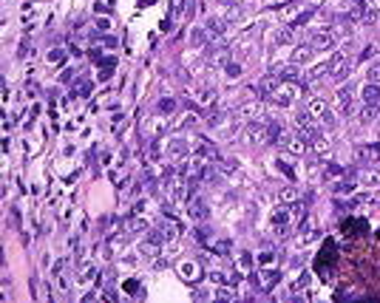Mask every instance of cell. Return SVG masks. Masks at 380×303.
<instances>
[{"instance_id": "6da1fadb", "label": "cell", "mask_w": 380, "mask_h": 303, "mask_svg": "<svg viewBox=\"0 0 380 303\" xmlns=\"http://www.w3.org/2000/svg\"><path fill=\"white\" fill-rule=\"evenodd\" d=\"M281 281V272H275V269H261V272H250V284L256 286L258 292H270L275 289V284Z\"/></svg>"}, {"instance_id": "7a4b0ae2", "label": "cell", "mask_w": 380, "mask_h": 303, "mask_svg": "<svg viewBox=\"0 0 380 303\" xmlns=\"http://www.w3.org/2000/svg\"><path fill=\"white\" fill-rule=\"evenodd\" d=\"M295 96H298V85L290 82V79H281L278 88H275V94H273V102L278 105V108H290V105L295 102Z\"/></svg>"}, {"instance_id": "3957f363", "label": "cell", "mask_w": 380, "mask_h": 303, "mask_svg": "<svg viewBox=\"0 0 380 303\" xmlns=\"http://www.w3.org/2000/svg\"><path fill=\"white\" fill-rule=\"evenodd\" d=\"M338 43V34H335V28H324V31H315L310 40V45L315 48V51H329V48H335Z\"/></svg>"}, {"instance_id": "277c9868", "label": "cell", "mask_w": 380, "mask_h": 303, "mask_svg": "<svg viewBox=\"0 0 380 303\" xmlns=\"http://www.w3.org/2000/svg\"><path fill=\"white\" fill-rule=\"evenodd\" d=\"M244 142H247L250 147H253V145H256V147L267 145V122H253V125L244 130Z\"/></svg>"}, {"instance_id": "5b68a950", "label": "cell", "mask_w": 380, "mask_h": 303, "mask_svg": "<svg viewBox=\"0 0 380 303\" xmlns=\"http://www.w3.org/2000/svg\"><path fill=\"white\" fill-rule=\"evenodd\" d=\"M361 99H363V105H378L380 108V85L378 82H366L361 88Z\"/></svg>"}, {"instance_id": "8992f818", "label": "cell", "mask_w": 380, "mask_h": 303, "mask_svg": "<svg viewBox=\"0 0 380 303\" xmlns=\"http://www.w3.org/2000/svg\"><path fill=\"white\" fill-rule=\"evenodd\" d=\"M298 235H301V238H298L301 244L315 241V238H318V224H315V218H304V224H301Z\"/></svg>"}, {"instance_id": "52a82bcc", "label": "cell", "mask_w": 380, "mask_h": 303, "mask_svg": "<svg viewBox=\"0 0 380 303\" xmlns=\"http://www.w3.org/2000/svg\"><path fill=\"white\" fill-rule=\"evenodd\" d=\"M335 102H338V108L344 113H349L352 111V102H355V91H352V85H344L341 91L335 94Z\"/></svg>"}, {"instance_id": "ba28073f", "label": "cell", "mask_w": 380, "mask_h": 303, "mask_svg": "<svg viewBox=\"0 0 380 303\" xmlns=\"http://www.w3.org/2000/svg\"><path fill=\"white\" fill-rule=\"evenodd\" d=\"M378 159H380V147H375V145H366V147L358 150V162L366 165V167H369L372 162H378Z\"/></svg>"}, {"instance_id": "9c48e42d", "label": "cell", "mask_w": 380, "mask_h": 303, "mask_svg": "<svg viewBox=\"0 0 380 303\" xmlns=\"http://www.w3.org/2000/svg\"><path fill=\"white\" fill-rule=\"evenodd\" d=\"M179 275L185 278V281H190V284H196V278H199V264H196V261H182V264H179Z\"/></svg>"}, {"instance_id": "30bf717a", "label": "cell", "mask_w": 380, "mask_h": 303, "mask_svg": "<svg viewBox=\"0 0 380 303\" xmlns=\"http://www.w3.org/2000/svg\"><path fill=\"white\" fill-rule=\"evenodd\" d=\"M278 82H281L278 77H267L264 82L258 85V96H261V99H273V94H275V88H278Z\"/></svg>"}, {"instance_id": "8fae6325", "label": "cell", "mask_w": 380, "mask_h": 303, "mask_svg": "<svg viewBox=\"0 0 380 303\" xmlns=\"http://www.w3.org/2000/svg\"><path fill=\"white\" fill-rule=\"evenodd\" d=\"M312 45H298L295 51H292V65H304V62H310L312 60Z\"/></svg>"}, {"instance_id": "7c38bea8", "label": "cell", "mask_w": 380, "mask_h": 303, "mask_svg": "<svg viewBox=\"0 0 380 303\" xmlns=\"http://www.w3.org/2000/svg\"><path fill=\"white\" fill-rule=\"evenodd\" d=\"M187 213H190V216L199 221V218L207 216V204H204L202 199H190V201H187Z\"/></svg>"}, {"instance_id": "4fadbf2b", "label": "cell", "mask_w": 380, "mask_h": 303, "mask_svg": "<svg viewBox=\"0 0 380 303\" xmlns=\"http://www.w3.org/2000/svg\"><path fill=\"white\" fill-rule=\"evenodd\" d=\"M207 34H210V40H219L221 34H224V20H219V17H207Z\"/></svg>"}, {"instance_id": "5bb4252c", "label": "cell", "mask_w": 380, "mask_h": 303, "mask_svg": "<svg viewBox=\"0 0 380 303\" xmlns=\"http://www.w3.org/2000/svg\"><path fill=\"white\" fill-rule=\"evenodd\" d=\"M361 184H366V187H378V184H380V170L366 167V170L361 173Z\"/></svg>"}, {"instance_id": "9a60e30c", "label": "cell", "mask_w": 380, "mask_h": 303, "mask_svg": "<svg viewBox=\"0 0 380 303\" xmlns=\"http://www.w3.org/2000/svg\"><path fill=\"white\" fill-rule=\"evenodd\" d=\"M168 153H170L173 159H182V156H187V142H185V139H173V142L168 145Z\"/></svg>"}, {"instance_id": "2e32d148", "label": "cell", "mask_w": 380, "mask_h": 303, "mask_svg": "<svg viewBox=\"0 0 380 303\" xmlns=\"http://www.w3.org/2000/svg\"><path fill=\"white\" fill-rule=\"evenodd\" d=\"M310 142H312V150H315L318 156H329V142H327V136L315 133V136H312Z\"/></svg>"}, {"instance_id": "e0dca14e", "label": "cell", "mask_w": 380, "mask_h": 303, "mask_svg": "<svg viewBox=\"0 0 380 303\" xmlns=\"http://www.w3.org/2000/svg\"><path fill=\"white\" fill-rule=\"evenodd\" d=\"M287 221H290V210H287V207H275L273 210V224L278 227V230H284Z\"/></svg>"}, {"instance_id": "ac0fdd59", "label": "cell", "mask_w": 380, "mask_h": 303, "mask_svg": "<svg viewBox=\"0 0 380 303\" xmlns=\"http://www.w3.org/2000/svg\"><path fill=\"white\" fill-rule=\"evenodd\" d=\"M207 40H210L207 28H190V45H204Z\"/></svg>"}, {"instance_id": "d6986e66", "label": "cell", "mask_w": 380, "mask_h": 303, "mask_svg": "<svg viewBox=\"0 0 380 303\" xmlns=\"http://www.w3.org/2000/svg\"><path fill=\"white\" fill-rule=\"evenodd\" d=\"M278 196H281L284 204H292V201H298V190H295V187H281V190H278Z\"/></svg>"}, {"instance_id": "ffe728a7", "label": "cell", "mask_w": 380, "mask_h": 303, "mask_svg": "<svg viewBox=\"0 0 380 303\" xmlns=\"http://www.w3.org/2000/svg\"><path fill=\"white\" fill-rule=\"evenodd\" d=\"M256 113H258V102H244L239 111H236V116L244 119V116H256Z\"/></svg>"}, {"instance_id": "44dd1931", "label": "cell", "mask_w": 380, "mask_h": 303, "mask_svg": "<svg viewBox=\"0 0 380 303\" xmlns=\"http://www.w3.org/2000/svg\"><path fill=\"white\" fill-rule=\"evenodd\" d=\"M207 281L224 286V284H230V275H224V272H219V269H210V272H207Z\"/></svg>"}, {"instance_id": "7402d4cb", "label": "cell", "mask_w": 380, "mask_h": 303, "mask_svg": "<svg viewBox=\"0 0 380 303\" xmlns=\"http://www.w3.org/2000/svg\"><path fill=\"white\" fill-rule=\"evenodd\" d=\"M199 102L207 105V108H213V102H216V91H213V88H204L202 94H199Z\"/></svg>"}, {"instance_id": "603a6c76", "label": "cell", "mask_w": 380, "mask_h": 303, "mask_svg": "<svg viewBox=\"0 0 380 303\" xmlns=\"http://www.w3.org/2000/svg\"><path fill=\"white\" fill-rule=\"evenodd\" d=\"M210 235H213L210 227H196V241L199 244H210Z\"/></svg>"}, {"instance_id": "cb8c5ba5", "label": "cell", "mask_w": 380, "mask_h": 303, "mask_svg": "<svg viewBox=\"0 0 380 303\" xmlns=\"http://www.w3.org/2000/svg\"><path fill=\"white\" fill-rule=\"evenodd\" d=\"M148 156H150V162H159V156H162V145L153 139L150 142V147H148Z\"/></svg>"}, {"instance_id": "d4e9b609", "label": "cell", "mask_w": 380, "mask_h": 303, "mask_svg": "<svg viewBox=\"0 0 380 303\" xmlns=\"http://www.w3.org/2000/svg\"><path fill=\"white\" fill-rule=\"evenodd\" d=\"M156 111H159V113H173V111H176V102H173V99H159Z\"/></svg>"}, {"instance_id": "484cf974", "label": "cell", "mask_w": 380, "mask_h": 303, "mask_svg": "<svg viewBox=\"0 0 380 303\" xmlns=\"http://www.w3.org/2000/svg\"><path fill=\"white\" fill-rule=\"evenodd\" d=\"M224 74H227V79H236L241 74V65L239 62H227V65H224Z\"/></svg>"}, {"instance_id": "4316f807", "label": "cell", "mask_w": 380, "mask_h": 303, "mask_svg": "<svg viewBox=\"0 0 380 303\" xmlns=\"http://www.w3.org/2000/svg\"><path fill=\"white\" fill-rule=\"evenodd\" d=\"M239 267H241V269H250V267H253V255H250V252H241V255H239Z\"/></svg>"}, {"instance_id": "83f0119b", "label": "cell", "mask_w": 380, "mask_h": 303, "mask_svg": "<svg viewBox=\"0 0 380 303\" xmlns=\"http://www.w3.org/2000/svg\"><path fill=\"white\" fill-rule=\"evenodd\" d=\"M65 60V51L62 48H54V51H48V62H62Z\"/></svg>"}, {"instance_id": "f1b7e54d", "label": "cell", "mask_w": 380, "mask_h": 303, "mask_svg": "<svg viewBox=\"0 0 380 303\" xmlns=\"http://www.w3.org/2000/svg\"><path fill=\"white\" fill-rule=\"evenodd\" d=\"M366 77H369V82H378L380 85V65H372V68L366 71Z\"/></svg>"}, {"instance_id": "f546056e", "label": "cell", "mask_w": 380, "mask_h": 303, "mask_svg": "<svg viewBox=\"0 0 380 303\" xmlns=\"http://www.w3.org/2000/svg\"><path fill=\"white\" fill-rule=\"evenodd\" d=\"M128 230H131V233H145V221H142V218H133L131 224H128Z\"/></svg>"}, {"instance_id": "4dcf8cb0", "label": "cell", "mask_w": 380, "mask_h": 303, "mask_svg": "<svg viewBox=\"0 0 380 303\" xmlns=\"http://www.w3.org/2000/svg\"><path fill=\"white\" fill-rule=\"evenodd\" d=\"M290 40H292V34L287 31V28H281V31H278V37H275V45H284V43H290Z\"/></svg>"}, {"instance_id": "1f68e13d", "label": "cell", "mask_w": 380, "mask_h": 303, "mask_svg": "<svg viewBox=\"0 0 380 303\" xmlns=\"http://www.w3.org/2000/svg\"><path fill=\"white\" fill-rule=\"evenodd\" d=\"M224 116H227V113H213L210 119H207V128H219V125H221V119H224Z\"/></svg>"}, {"instance_id": "d6a6232c", "label": "cell", "mask_w": 380, "mask_h": 303, "mask_svg": "<svg viewBox=\"0 0 380 303\" xmlns=\"http://www.w3.org/2000/svg\"><path fill=\"white\" fill-rule=\"evenodd\" d=\"M216 298H219V301H233V298H236V292H233V289H219V292H216Z\"/></svg>"}, {"instance_id": "836d02e7", "label": "cell", "mask_w": 380, "mask_h": 303, "mask_svg": "<svg viewBox=\"0 0 380 303\" xmlns=\"http://www.w3.org/2000/svg\"><path fill=\"white\" fill-rule=\"evenodd\" d=\"M273 252H261V255H258V264H261V267H270V264H273Z\"/></svg>"}, {"instance_id": "e575fe53", "label": "cell", "mask_w": 380, "mask_h": 303, "mask_svg": "<svg viewBox=\"0 0 380 303\" xmlns=\"http://www.w3.org/2000/svg\"><path fill=\"white\" fill-rule=\"evenodd\" d=\"M363 20H366V23H369V26H375V23H378V11H375V9L363 11Z\"/></svg>"}, {"instance_id": "d590c367", "label": "cell", "mask_w": 380, "mask_h": 303, "mask_svg": "<svg viewBox=\"0 0 380 303\" xmlns=\"http://www.w3.org/2000/svg\"><path fill=\"white\" fill-rule=\"evenodd\" d=\"M301 77V74H298V71H295V68H287V71H284V74H281V79H290V82H295V79H298Z\"/></svg>"}, {"instance_id": "8d00e7d4", "label": "cell", "mask_w": 380, "mask_h": 303, "mask_svg": "<svg viewBox=\"0 0 380 303\" xmlns=\"http://www.w3.org/2000/svg\"><path fill=\"white\" fill-rule=\"evenodd\" d=\"M335 193H338V196H341V193H344V196H349V193H352V184H338Z\"/></svg>"}, {"instance_id": "74e56055", "label": "cell", "mask_w": 380, "mask_h": 303, "mask_svg": "<svg viewBox=\"0 0 380 303\" xmlns=\"http://www.w3.org/2000/svg\"><path fill=\"white\" fill-rule=\"evenodd\" d=\"M230 247H233L230 241H221V244H216V247H213V252H227Z\"/></svg>"}, {"instance_id": "f35d334b", "label": "cell", "mask_w": 380, "mask_h": 303, "mask_svg": "<svg viewBox=\"0 0 380 303\" xmlns=\"http://www.w3.org/2000/svg\"><path fill=\"white\" fill-rule=\"evenodd\" d=\"M278 167H281L284 176H290V179H292V170H290V165H287V162H278Z\"/></svg>"}, {"instance_id": "ab89813d", "label": "cell", "mask_w": 380, "mask_h": 303, "mask_svg": "<svg viewBox=\"0 0 380 303\" xmlns=\"http://www.w3.org/2000/svg\"><path fill=\"white\" fill-rule=\"evenodd\" d=\"M292 216H295V218H304V204H295V210H292Z\"/></svg>"}, {"instance_id": "60d3db41", "label": "cell", "mask_w": 380, "mask_h": 303, "mask_svg": "<svg viewBox=\"0 0 380 303\" xmlns=\"http://www.w3.org/2000/svg\"><path fill=\"white\" fill-rule=\"evenodd\" d=\"M182 6H185V14H190L193 11V0H182Z\"/></svg>"}, {"instance_id": "b9f144b4", "label": "cell", "mask_w": 380, "mask_h": 303, "mask_svg": "<svg viewBox=\"0 0 380 303\" xmlns=\"http://www.w3.org/2000/svg\"><path fill=\"white\" fill-rule=\"evenodd\" d=\"M142 3H153V0H142Z\"/></svg>"}]
</instances>
